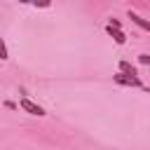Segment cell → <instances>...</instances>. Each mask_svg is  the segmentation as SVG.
Returning <instances> with one entry per match:
<instances>
[{"mask_svg": "<svg viewBox=\"0 0 150 150\" xmlns=\"http://www.w3.org/2000/svg\"><path fill=\"white\" fill-rule=\"evenodd\" d=\"M19 2H23V5H28V2H35V0H19Z\"/></svg>", "mask_w": 150, "mask_h": 150, "instance_id": "cell-9", "label": "cell"}, {"mask_svg": "<svg viewBox=\"0 0 150 150\" xmlns=\"http://www.w3.org/2000/svg\"><path fill=\"white\" fill-rule=\"evenodd\" d=\"M7 56H9V54H7V45H5V40H2V38H0V59H2V61H5V59H7Z\"/></svg>", "mask_w": 150, "mask_h": 150, "instance_id": "cell-6", "label": "cell"}, {"mask_svg": "<svg viewBox=\"0 0 150 150\" xmlns=\"http://www.w3.org/2000/svg\"><path fill=\"white\" fill-rule=\"evenodd\" d=\"M105 33H108V35H110V38H112V40H115L117 45H124V42H127V35H124V33H122L120 28H112L110 23L105 26Z\"/></svg>", "mask_w": 150, "mask_h": 150, "instance_id": "cell-3", "label": "cell"}, {"mask_svg": "<svg viewBox=\"0 0 150 150\" xmlns=\"http://www.w3.org/2000/svg\"><path fill=\"white\" fill-rule=\"evenodd\" d=\"M33 5H35V7H49V5H52V0H35Z\"/></svg>", "mask_w": 150, "mask_h": 150, "instance_id": "cell-8", "label": "cell"}, {"mask_svg": "<svg viewBox=\"0 0 150 150\" xmlns=\"http://www.w3.org/2000/svg\"><path fill=\"white\" fill-rule=\"evenodd\" d=\"M138 61H141L143 66H150V54H141V56H138Z\"/></svg>", "mask_w": 150, "mask_h": 150, "instance_id": "cell-7", "label": "cell"}, {"mask_svg": "<svg viewBox=\"0 0 150 150\" xmlns=\"http://www.w3.org/2000/svg\"><path fill=\"white\" fill-rule=\"evenodd\" d=\"M112 80L117 82V84H127V87H141L143 89V82H141V77H136V75H124V73H115L112 75Z\"/></svg>", "mask_w": 150, "mask_h": 150, "instance_id": "cell-1", "label": "cell"}, {"mask_svg": "<svg viewBox=\"0 0 150 150\" xmlns=\"http://www.w3.org/2000/svg\"><path fill=\"white\" fill-rule=\"evenodd\" d=\"M127 16H129V19H131L138 28H143V30H148V33H150V21H148V19L138 16V14H136V12H131V9H129V14H127Z\"/></svg>", "mask_w": 150, "mask_h": 150, "instance_id": "cell-4", "label": "cell"}, {"mask_svg": "<svg viewBox=\"0 0 150 150\" xmlns=\"http://www.w3.org/2000/svg\"><path fill=\"white\" fill-rule=\"evenodd\" d=\"M120 73H124V75H136V77H138L136 68H134L129 61H120Z\"/></svg>", "mask_w": 150, "mask_h": 150, "instance_id": "cell-5", "label": "cell"}, {"mask_svg": "<svg viewBox=\"0 0 150 150\" xmlns=\"http://www.w3.org/2000/svg\"><path fill=\"white\" fill-rule=\"evenodd\" d=\"M19 105H21L26 112H30V115H38V117H45V115H47V112H45V108H40V105H38V103H33L30 98H21V103H19Z\"/></svg>", "mask_w": 150, "mask_h": 150, "instance_id": "cell-2", "label": "cell"}]
</instances>
